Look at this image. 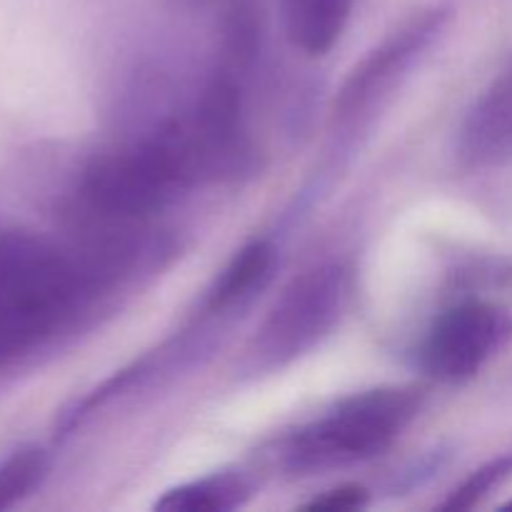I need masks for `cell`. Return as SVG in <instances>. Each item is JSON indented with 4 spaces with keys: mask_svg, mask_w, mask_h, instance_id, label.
Returning a JSON list of instances; mask_svg holds the SVG:
<instances>
[{
    "mask_svg": "<svg viewBox=\"0 0 512 512\" xmlns=\"http://www.w3.org/2000/svg\"><path fill=\"white\" fill-rule=\"evenodd\" d=\"M103 275L60 245L0 228V368L58 343L98 295Z\"/></svg>",
    "mask_w": 512,
    "mask_h": 512,
    "instance_id": "obj_1",
    "label": "cell"
},
{
    "mask_svg": "<svg viewBox=\"0 0 512 512\" xmlns=\"http://www.w3.org/2000/svg\"><path fill=\"white\" fill-rule=\"evenodd\" d=\"M512 478V453L500 455V458L490 460L483 468L475 470L468 480H463V485L450 493V498L443 503V510H473L475 505L483 503L495 488Z\"/></svg>",
    "mask_w": 512,
    "mask_h": 512,
    "instance_id": "obj_12",
    "label": "cell"
},
{
    "mask_svg": "<svg viewBox=\"0 0 512 512\" xmlns=\"http://www.w3.org/2000/svg\"><path fill=\"white\" fill-rule=\"evenodd\" d=\"M423 395L418 388H378L335 405L285 445L283 463L293 475H318L375 458L413 423Z\"/></svg>",
    "mask_w": 512,
    "mask_h": 512,
    "instance_id": "obj_3",
    "label": "cell"
},
{
    "mask_svg": "<svg viewBox=\"0 0 512 512\" xmlns=\"http://www.w3.org/2000/svg\"><path fill=\"white\" fill-rule=\"evenodd\" d=\"M270 268H273V245L265 243V240L245 245L223 270L215 288L210 290L208 308L218 313V310H228L230 305L248 298L255 288L263 285Z\"/></svg>",
    "mask_w": 512,
    "mask_h": 512,
    "instance_id": "obj_10",
    "label": "cell"
},
{
    "mask_svg": "<svg viewBox=\"0 0 512 512\" xmlns=\"http://www.w3.org/2000/svg\"><path fill=\"white\" fill-rule=\"evenodd\" d=\"M443 18V10H430V13L415 18L410 25H405L393 38L385 40V45H380L378 50H373L345 80L338 103H335V113L340 118H350L358 110H363L380 90L393 83L395 73H400L405 63L438 33Z\"/></svg>",
    "mask_w": 512,
    "mask_h": 512,
    "instance_id": "obj_6",
    "label": "cell"
},
{
    "mask_svg": "<svg viewBox=\"0 0 512 512\" xmlns=\"http://www.w3.org/2000/svg\"><path fill=\"white\" fill-rule=\"evenodd\" d=\"M205 170L190 130H165L158 138L90 160L80 178V198L90 213L103 218H143L165 208Z\"/></svg>",
    "mask_w": 512,
    "mask_h": 512,
    "instance_id": "obj_2",
    "label": "cell"
},
{
    "mask_svg": "<svg viewBox=\"0 0 512 512\" xmlns=\"http://www.w3.org/2000/svg\"><path fill=\"white\" fill-rule=\"evenodd\" d=\"M460 160L480 170L512 160V65L493 80L465 118Z\"/></svg>",
    "mask_w": 512,
    "mask_h": 512,
    "instance_id": "obj_7",
    "label": "cell"
},
{
    "mask_svg": "<svg viewBox=\"0 0 512 512\" xmlns=\"http://www.w3.org/2000/svg\"><path fill=\"white\" fill-rule=\"evenodd\" d=\"M355 0H288V35L303 53L325 55L343 35Z\"/></svg>",
    "mask_w": 512,
    "mask_h": 512,
    "instance_id": "obj_8",
    "label": "cell"
},
{
    "mask_svg": "<svg viewBox=\"0 0 512 512\" xmlns=\"http://www.w3.org/2000/svg\"><path fill=\"white\" fill-rule=\"evenodd\" d=\"M503 508H505V510H512V500H508V503H505Z\"/></svg>",
    "mask_w": 512,
    "mask_h": 512,
    "instance_id": "obj_14",
    "label": "cell"
},
{
    "mask_svg": "<svg viewBox=\"0 0 512 512\" xmlns=\"http://www.w3.org/2000/svg\"><path fill=\"white\" fill-rule=\"evenodd\" d=\"M512 343V315L485 300H465L438 318L423 348L433 378L463 383Z\"/></svg>",
    "mask_w": 512,
    "mask_h": 512,
    "instance_id": "obj_5",
    "label": "cell"
},
{
    "mask_svg": "<svg viewBox=\"0 0 512 512\" xmlns=\"http://www.w3.org/2000/svg\"><path fill=\"white\" fill-rule=\"evenodd\" d=\"M345 300L348 273L343 265H320L295 278L260 325L253 358L265 368L293 363L333 330Z\"/></svg>",
    "mask_w": 512,
    "mask_h": 512,
    "instance_id": "obj_4",
    "label": "cell"
},
{
    "mask_svg": "<svg viewBox=\"0 0 512 512\" xmlns=\"http://www.w3.org/2000/svg\"><path fill=\"white\" fill-rule=\"evenodd\" d=\"M50 458L38 445H23L0 460V510L28 498L48 478Z\"/></svg>",
    "mask_w": 512,
    "mask_h": 512,
    "instance_id": "obj_11",
    "label": "cell"
},
{
    "mask_svg": "<svg viewBox=\"0 0 512 512\" xmlns=\"http://www.w3.org/2000/svg\"><path fill=\"white\" fill-rule=\"evenodd\" d=\"M250 485L238 473H215L165 490L155 503L163 512H228L248 503Z\"/></svg>",
    "mask_w": 512,
    "mask_h": 512,
    "instance_id": "obj_9",
    "label": "cell"
},
{
    "mask_svg": "<svg viewBox=\"0 0 512 512\" xmlns=\"http://www.w3.org/2000/svg\"><path fill=\"white\" fill-rule=\"evenodd\" d=\"M368 490L363 485H340V488L328 490L313 503H308L310 510H330V512H353L363 510L368 505Z\"/></svg>",
    "mask_w": 512,
    "mask_h": 512,
    "instance_id": "obj_13",
    "label": "cell"
}]
</instances>
